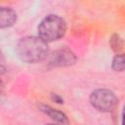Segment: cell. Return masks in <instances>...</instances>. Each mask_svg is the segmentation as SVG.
<instances>
[{
    "label": "cell",
    "instance_id": "3",
    "mask_svg": "<svg viewBox=\"0 0 125 125\" xmlns=\"http://www.w3.org/2000/svg\"><path fill=\"white\" fill-rule=\"evenodd\" d=\"M91 104L102 112L111 111L117 104L118 99L115 94L108 89H96L90 95Z\"/></svg>",
    "mask_w": 125,
    "mask_h": 125
},
{
    "label": "cell",
    "instance_id": "10",
    "mask_svg": "<svg viewBox=\"0 0 125 125\" xmlns=\"http://www.w3.org/2000/svg\"><path fill=\"white\" fill-rule=\"evenodd\" d=\"M122 125H125V105L123 107V112H122Z\"/></svg>",
    "mask_w": 125,
    "mask_h": 125
},
{
    "label": "cell",
    "instance_id": "9",
    "mask_svg": "<svg viewBox=\"0 0 125 125\" xmlns=\"http://www.w3.org/2000/svg\"><path fill=\"white\" fill-rule=\"evenodd\" d=\"M52 100L55 101L56 103H59V104H62V103H63V99L61 98V97H60L59 95H57V94H53V95H52Z\"/></svg>",
    "mask_w": 125,
    "mask_h": 125
},
{
    "label": "cell",
    "instance_id": "1",
    "mask_svg": "<svg viewBox=\"0 0 125 125\" xmlns=\"http://www.w3.org/2000/svg\"><path fill=\"white\" fill-rule=\"evenodd\" d=\"M16 49L20 60L27 63L42 62L49 55L48 43L39 36H25L21 38Z\"/></svg>",
    "mask_w": 125,
    "mask_h": 125
},
{
    "label": "cell",
    "instance_id": "7",
    "mask_svg": "<svg viewBox=\"0 0 125 125\" xmlns=\"http://www.w3.org/2000/svg\"><path fill=\"white\" fill-rule=\"evenodd\" d=\"M111 68L115 71L125 70V53L114 56L111 62Z\"/></svg>",
    "mask_w": 125,
    "mask_h": 125
},
{
    "label": "cell",
    "instance_id": "2",
    "mask_svg": "<svg viewBox=\"0 0 125 125\" xmlns=\"http://www.w3.org/2000/svg\"><path fill=\"white\" fill-rule=\"evenodd\" d=\"M38 36L45 42H54L64 36L66 23L58 15L50 14L46 16L38 25Z\"/></svg>",
    "mask_w": 125,
    "mask_h": 125
},
{
    "label": "cell",
    "instance_id": "5",
    "mask_svg": "<svg viewBox=\"0 0 125 125\" xmlns=\"http://www.w3.org/2000/svg\"><path fill=\"white\" fill-rule=\"evenodd\" d=\"M38 108L43 113L48 115L51 119L56 121L57 123H60L62 125H67L68 124V118H67L66 114L63 113L62 111L58 110L56 108H53L52 106H50L48 104H40L38 105Z\"/></svg>",
    "mask_w": 125,
    "mask_h": 125
},
{
    "label": "cell",
    "instance_id": "11",
    "mask_svg": "<svg viewBox=\"0 0 125 125\" xmlns=\"http://www.w3.org/2000/svg\"><path fill=\"white\" fill-rule=\"evenodd\" d=\"M47 125H55V124H47Z\"/></svg>",
    "mask_w": 125,
    "mask_h": 125
},
{
    "label": "cell",
    "instance_id": "8",
    "mask_svg": "<svg viewBox=\"0 0 125 125\" xmlns=\"http://www.w3.org/2000/svg\"><path fill=\"white\" fill-rule=\"evenodd\" d=\"M123 45V41L122 39L117 35V34H113L110 38V46L114 51H118L122 48Z\"/></svg>",
    "mask_w": 125,
    "mask_h": 125
},
{
    "label": "cell",
    "instance_id": "4",
    "mask_svg": "<svg viewBox=\"0 0 125 125\" xmlns=\"http://www.w3.org/2000/svg\"><path fill=\"white\" fill-rule=\"evenodd\" d=\"M76 62L75 55L69 49H60L55 51L49 60V64L52 66H68Z\"/></svg>",
    "mask_w": 125,
    "mask_h": 125
},
{
    "label": "cell",
    "instance_id": "6",
    "mask_svg": "<svg viewBox=\"0 0 125 125\" xmlns=\"http://www.w3.org/2000/svg\"><path fill=\"white\" fill-rule=\"evenodd\" d=\"M17 13L10 7H1L0 9V27L7 28L14 25L17 21Z\"/></svg>",
    "mask_w": 125,
    "mask_h": 125
}]
</instances>
